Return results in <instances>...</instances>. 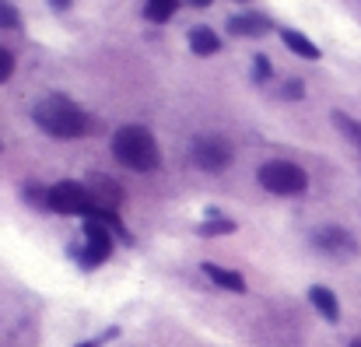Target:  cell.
<instances>
[{
  "instance_id": "obj_22",
  "label": "cell",
  "mask_w": 361,
  "mask_h": 347,
  "mask_svg": "<svg viewBox=\"0 0 361 347\" xmlns=\"http://www.w3.org/2000/svg\"><path fill=\"white\" fill-rule=\"evenodd\" d=\"M183 4H190V7H211L214 0H183Z\"/></svg>"
},
{
  "instance_id": "obj_23",
  "label": "cell",
  "mask_w": 361,
  "mask_h": 347,
  "mask_svg": "<svg viewBox=\"0 0 361 347\" xmlns=\"http://www.w3.org/2000/svg\"><path fill=\"white\" fill-rule=\"evenodd\" d=\"M74 347H99V341H85V344H74Z\"/></svg>"
},
{
  "instance_id": "obj_10",
  "label": "cell",
  "mask_w": 361,
  "mask_h": 347,
  "mask_svg": "<svg viewBox=\"0 0 361 347\" xmlns=\"http://www.w3.org/2000/svg\"><path fill=\"white\" fill-rule=\"evenodd\" d=\"M204 274H207L218 288H225V291H235V295L245 291V277H242L239 270H228V267H218V263H204Z\"/></svg>"
},
{
  "instance_id": "obj_1",
  "label": "cell",
  "mask_w": 361,
  "mask_h": 347,
  "mask_svg": "<svg viewBox=\"0 0 361 347\" xmlns=\"http://www.w3.org/2000/svg\"><path fill=\"white\" fill-rule=\"evenodd\" d=\"M113 158L130 172H154L161 165V151L158 140L147 126L140 123H126L113 133Z\"/></svg>"
},
{
  "instance_id": "obj_19",
  "label": "cell",
  "mask_w": 361,
  "mask_h": 347,
  "mask_svg": "<svg viewBox=\"0 0 361 347\" xmlns=\"http://www.w3.org/2000/svg\"><path fill=\"white\" fill-rule=\"evenodd\" d=\"M302 81H291V85H284V99H302Z\"/></svg>"
},
{
  "instance_id": "obj_3",
  "label": "cell",
  "mask_w": 361,
  "mask_h": 347,
  "mask_svg": "<svg viewBox=\"0 0 361 347\" xmlns=\"http://www.w3.org/2000/svg\"><path fill=\"white\" fill-rule=\"evenodd\" d=\"M259 186L274 197H298L309 186V176L295 162H267L259 169Z\"/></svg>"
},
{
  "instance_id": "obj_24",
  "label": "cell",
  "mask_w": 361,
  "mask_h": 347,
  "mask_svg": "<svg viewBox=\"0 0 361 347\" xmlns=\"http://www.w3.org/2000/svg\"><path fill=\"white\" fill-rule=\"evenodd\" d=\"M351 347H361V337H358V341H351Z\"/></svg>"
},
{
  "instance_id": "obj_13",
  "label": "cell",
  "mask_w": 361,
  "mask_h": 347,
  "mask_svg": "<svg viewBox=\"0 0 361 347\" xmlns=\"http://www.w3.org/2000/svg\"><path fill=\"white\" fill-rule=\"evenodd\" d=\"M176 11H179V0H147V4H144V18H147V21H158V25L169 21Z\"/></svg>"
},
{
  "instance_id": "obj_8",
  "label": "cell",
  "mask_w": 361,
  "mask_h": 347,
  "mask_svg": "<svg viewBox=\"0 0 361 347\" xmlns=\"http://www.w3.org/2000/svg\"><path fill=\"white\" fill-rule=\"evenodd\" d=\"M274 28V21L267 14H256V11H245V14H235L228 18V32L239 35V39H256V35H267Z\"/></svg>"
},
{
  "instance_id": "obj_6",
  "label": "cell",
  "mask_w": 361,
  "mask_h": 347,
  "mask_svg": "<svg viewBox=\"0 0 361 347\" xmlns=\"http://www.w3.org/2000/svg\"><path fill=\"white\" fill-rule=\"evenodd\" d=\"M109 256H113V231L106 229V225H99V221H92V218H85V249H81L78 263L85 270H95Z\"/></svg>"
},
{
  "instance_id": "obj_16",
  "label": "cell",
  "mask_w": 361,
  "mask_h": 347,
  "mask_svg": "<svg viewBox=\"0 0 361 347\" xmlns=\"http://www.w3.org/2000/svg\"><path fill=\"white\" fill-rule=\"evenodd\" d=\"M0 28H21V11L11 0H0Z\"/></svg>"
},
{
  "instance_id": "obj_20",
  "label": "cell",
  "mask_w": 361,
  "mask_h": 347,
  "mask_svg": "<svg viewBox=\"0 0 361 347\" xmlns=\"http://www.w3.org/2000/svg\"><path fill=\"white\" fill-rule=\"evenodd\" d=\"M25 200H28V204H32V200H35V204H46V193H42L39 186H28V190H25Z\"/></svg>"
},
{
  "instance_id": "obj_17",
  "label": "cell",
  "mask_w": 361,
  "mask_h": 347,
  "mask_svg": "<svg viewBox=\"0 0 361 347\" xmlns=\"http://www.w3.org/2000/svg\"><path fill=\"white\" fill-rule=\"evenodd\" d=\"M270 74H274L270 60H267L263 53H256V60H252V81H256V85H267V81H270Z\"/></svg>"
},
{
  "instance_id": "obj_21",
  "label": "cell",
  "mask_w": 361,
  "mask_h": 347,
  "mask_svg": "<svg viewBox=\"0 0 361 347\" xmlns=\"http://www.w3.org/2000/svg\"><path fill=\"white\" fill-rule=\"evenodd\" d=\"M46 4H49L53 11H71V7H74V0H46Z\"/></svg>"
},
{
  "instance_id": "obj_18",
  "label": "cell",
  "mask_w": 361,
  "mask_h": 347,
  "mask_svg": "<svg viewBox=\"0 0 361 347\" xmlns=\"http://www.w3.org/2000/svg\"><path fill=\"white\" fill-rule=\"evenodd\" d=\"M11 74H14V53L0 46V85L11 81Z\"/></svg>"
},
{
  "instance_id": "obj_12",
  "label": "cell",
  "mask_w": 361,
  "mask_h": 347,
  "mask_svg": "<svg viewBox=\"0 0 361 347\" xmlns=\"http://www.w3.org/2000/svg\"><path fill=\"white\" fill-rule=\"evenodd\" d=\"M281 39H284V46H288L295 56H302V60H319V56H323V53H319V46H316L309 35L295 32V28H284V32H281Z\"/></svg>"
},
{
  "instance_id": "obj_4",
  "label": "cell",
  "mask_w": 361,
  "mask_h": 347,
  "mask_svg": "<svg viewBox=\"0 0 361 347\" xmlns=\"http://www.w3.org/2000/svg\"><path fill=\"white\" fill-rule=\"evenodd\" d=\"M46 207L56 211V214H81L85 218L92 211V193H88L85 183L63 179V183H56V186L46 190Z\"/></svg>"
},
{
  "instance_id": "obj_2",
  "label": "cell",
  "mask_w": 361,
  "mask_h": 347,
  "mask_svg": "<svg viewBox=\"0 0 361 347\" xmlns=\"http://www.w3.org/2000/svg\"><path fill=\"white\" fill-rule=\"evenodd\" d=\"M32 119L56 140H74L88 130V116L78 102H71L67 95H49L42 99L35 109H32Z\"/></svg>"
},
{
  "instance_id": "obj_11",
  "label": "cell",
  "mask_w": 361,
  "mask_h": 347,
  "mask_svg": "<svg viewBox=\"0 0 361 347\" xmlns=\"http://www.w3.org/2000/svg\"><path fill=\"white\" fill-rule=\"evenodd\" d=\"M190 49H193L197 56H214V53H221V39H218L214 28L200 25V28L190 32Z\"/></svg>"
},
{
  "instance_id": "obj_5",
  "label": "cell",
  "mask_w": 361,
  "mask_h": 347,
  "mask_svg": "<svg viewBox=\"0 0 361 347\" xmlns=\"http://www.w3.org/2000/svg\"><path fill=\"white\" fill-rule=\"evenodd\" d=\"M190 162L204 172H221L232 165V144L218 133H207V137H197L193 147H190Z\"/></svg>"
},
{
  "instance_id": "obj_7",
  "label": "cell",
  "mask_w": 361,
  "mask_h": 347,
  "mask_svg": "<svg viewBox=\"0 0 361 347\" xmlns=\"http://www.w3.org/2000/svg\"><path fill=\"white\" fill-rule=\"evenodd\" d=\"M312 245H316L319 252H326V256H337V260H348V256L358 252V238H355L348 229H341V225L319 229L312 235Z\"/></svg>"
},
{
  "instance_id": "obj_9",
  "label": "cell",
  "mask_w": 361,
  "mask_h": 347,
  "mask_svg": "<svg viewBox=\"0 0 361 347\" xmlns=\"http://www.w3.org/2000/svg\"><path fill=\"white\" fill-rule=\"evenodd\" d=\"M309 302H312V309H316L326 323H337V319H341V302H337V295H334L330 288L312 284V288H309Z\"/></svg>"
},
{
  "instance_id": "obj_14",
  "label": "cell",
  "mask_w": 361,
  "mask_h": 347,
  "mask_svg": "<svg viewBox=\"0 0 361 347\" xmlns=\"http://www.w3.org/2000/svg\"><path fill=\"white\" fill-rule=\"evenodd\" d=\"M197 231H200V235H232V231H235V221H232V218H221L218 211H211V221H204Z\"/></svg>"
},
{
  "instance_id": "obj_15",
  "label": "cell",
  "mask_w": 361,
  "mask_h": 347,
  "mask_svg": "<svg viewBox=\"0 0 361 347\" xmlns=\"http://www.w3.org/2000/svg\"><path fill=\"white\" fill-rule=\"evenodd\" d=\"M334 126H337V130H344V133H348V137L361 147V123L358 119H351V116H344V113H334Z\"/></svg>"
}]
</instances>
